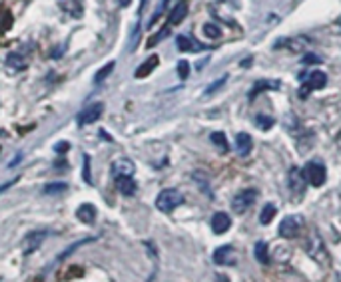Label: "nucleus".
Wrapping results in <instances>:
<instances>
[{"instance_id":"2f4dec72","label":"nucleus","mask_w":341,"mask_h":282,"mask_svg":"<svg viewBox=\"0 0 341 282\" xmlns=\"http://www.w3.org/2000/svg\"><path fill=\"white\" fill-rule=\"evenodd\" d=\"M168 2H170V0H162V2H160V6L156 8V12H154V16H152V20L148 22V26H154V24H156V20H158V18L162 16V12H164V8L168 6Z\"/></svg>"},{"instance_id":"39448f33","label":"nucleus","mask_w":341,"mask_h":282,"mask_svg":"<svg viewBox=\"0 0 341 282\" xmlns=\"http://www.w3.org/2000/svg\"><path fill=\"white\" fill-rule=\"evenodd\" d=\"M255 199H258V191L255 189H243V191H239L238 195L234 197L232 209L236 213H243V211H247L255 203Z\"/></svg>"},{"instance_id":"423d86ee","label":"nucleus","mask_w":341,"mask_h":282,"mask_svg":"<svg viewBox=\"0 0 341 282\" xmlns=\"http://www.w3.org/2000/svg\"><path fill=\"white\" fill-rule=\"evenodd\" d=\"M102 114H104V103H92V105H88L84 111L78 114V126L80 127L90 126V124L98 122V120L102 118Z\"/></svg>"},{"instance_id":"cd10ccee","label":"nucleus","mask_w":341,"mask_h":282,"mask_svg":"<svg viewBox=\"0 0 341 282\" xmlns=\"http://www.w3.org/2000/svg\"><path fill=\"white\" fill-rule=\"evenodd\" d=\"M204 34L207 36V38H220L222 36V30H220V26L218 24H214V22H207V24H204Z\"/></svg>"},{"instance_id":"c756f323","label":"nucleus","mask_w":341,"mask_h":282,"mask_svg":"<svg viewBox=\"0 0 341 282\" xmlns=\"http://www.w3.org/2000/svg\"><path fill=\"white\" fill-rule=\"evenodd\" d=\"M255 126L262 127L264 131H268V129H272L273 120L272 118H268V116H258V118H255Z\"/></svg>"},{"instance_id":"7ed1b4c3","label":"nucleus","mask_w":341,"mask_h":282,"mask_svg":"<svg viewBox=\"0 0 341 282\" xmlns=\"http://www.w3.org/2000/svg\"><path fill=\"white\" fill-rule=\"evenodd\" d=\"M325 86H327V76H325V72H321V70H313V72L307 76L306 82H304L302 90H300V97H302V99H306L311 92L321 90V88H325Z\"/></svg>"},{"instance_id":"7c9ffc66","label":"nucleus","mask_w":341,"mask_h":282,"mask_svg":"<svg viewBox=\"0 0 341 282\" xmlns=\"http://www.w3.org/2000/svg\"><path fill=\"white\" fill-rule=\"evenodd\" d=\"M92 241H94V239H84V241H80V243L72 245V247H70L68 251H64V252H60V254H58V260H64V258H68V254H70V252H72V251H76L78 247H82V245H88V243H92Z\"/></svg>"},{"instance_id":"c85d7f7f","label":"nucleus","mask_w":341,"mask_h":282,"mask_svg":"<svg viewBox=\"0 0 341 282\" xmlns=\"http://www.w3.org/2000/svg\"><path fill=\"white\" fill-rule=\"evenodd\" d=\"M168 36H170V26H164L162 30L158 32V36H154V38H150V40H148V48L156 46L158 42H162V40H164V38H168Z\"/></svg>"},{"instance_id":"20e7f679","label":"nucleus","mask_w":341,"mask_h":282,"mask_svg":"<svg viewBox=\"0 0 341 282\" xmlns=\"http://www.w3.org/2000/svg\"><path fill=\"white\" fill-rule=\"evenodd\" d=\"M302 229H304V217H300V215H289V217H285V219L281 220V224H279V237H283V239H293V237L300 235Z\"/></svg>"},{"instance_id":"2eb2a0df","label":"nucleus","mask_w":341,"mask_h":282,"mask_svg":"<svg viewBox=\"0 0 341 282\" xmlns=\"http://www.w3.org/2000/svg\"><path fill=\"white\" fill-rule=\"evenodd\" d=\"M58 6L70 14V16H74V18H78V16H82V12H84V6H82V0H58Z\"/></svg>"},{"instance_id":"72a5a7b5","label":"nucleus","mask_w":341,"mask_h":282,"mask_svg":"<svg viewBox=\"0 0 341 282\" xmlns=\"http://www.w3.org/2000/svg\"><path fill=\"white\" fill-rule=\"evenodd\" d=\"M226 82H228V76H224V78H220V80H218L216 84H211V86H209V88L205 90V95H209V94H214V92H218V90H220V88H222V86H224Z\"/></svg>"},{"instance_id":"b1692460","label":"nucleus","mask_w":341,"mask_h":282,"mask_svg":"<svg viewBox=\"0 0 341 282\" xmlns=\"http://www.w3.org/2000/svg\"><path fill=\"white\" fill-rule=\"evenodd\" d=\"M6 64L14 70H24L26 68V58L20 54V52H10L8 58H6Z\"/></svg>"},{"instance_id":"ddd939ff","label":"nucleus","mask_w":341,"mask_h":282,"mask_svg":"<svg viewBox=\"0 0 341 282\" xmlns=\"http://www.w3.org/2000/svg\"><path fill=\"white\" fill-rule=\"evenodd\" d=\"M76 217H78V220H82L84 224H90V222L96 220V207L90 205V203H84V205H80L76 209Z\"/></svg>"},{"instance_id":"9b49d317","label":"nucleus","mask_w":341,"mask_h":282,"mask_svg":"<svg viewBox=\"0 0 341 282\" xmlns=\"http://www.w3.org/2000/svg\"><path fill=\"white\" fill-rule=\"evenodd\" d=\"M306 177H304V173L297 169V167H293L291 171H289V189L293 191V193H297V195H302L304 191H306Z\"/></svg>"},{"instance_id":"f03ea898","label":"nucleus","mask_w":341,"mask_h":282,"mask_svg":"<svg viewBox=\"0 0 341 282\" xmlns=\"http://www.w3.org/2000/svg\"><path fill=\"white\" fill-rule=\"evenodd\" d=\"M182 203H184V195L178 189H164L156 199V209H160L162 213H172Z\"/></svg>"},{"instance_id":"f257e3e1","label":"nucleus","mask_w":341,"mask_h":282,"mask_svg":"<svg viewBox=\"0 0 341 282\" xmlns=\"http://www.w3.org/2000/svg\"><path fill=\"white\" fill-rule=\"evenodd\" d=\"M302 173H304L307 183L313 185V187H321L325 183V179H327V169H325V165L319 159L307 161L306 167L302 169Z\"/></svg>"},{"instance_id":"58836bf2","label":"nucleus","mask_w":341,"mask_h":282,"mask_svg":"<svg viewBox=\"0 0 341 282\" xmlns=\"http://www.w3.org/2000/svg\"><path fill=\"white\" fill-rule=\"evenodd\" d=\"M120 2V6H130L132 4V0H118Z\"/></svg>"},{"instance_id":"4468645a","label":"nucleus","mask_w":341,"mask_h":282,"mask_svg":"<svg viewBox=\"0 0 341 282\" xmlns=\"http://www.w3.org/2000/svg\"><path fill=\"white\" fill-rule=\"evenodd\" d=\"M186 16H188V2H186V0H180V2L174 6V10L170 12L168 22H170V26H176V24H180Z\"/></svg>"},{"instance_id":"6ab92c4d","label":"nucleus","mask_w":341,"mask_h":282,"mask_svg":"<svg viewBox=\"0 0 341 282\" xmlns=\"http://www.w3.org/2000/svg\"><path fill=\"white\" fill-rule=\"evenodd\" d=\"M158 64H160V58H158L156 54H152V56H150V58H148V60L142 64L136 72H134V76H136V78H146V76H150Z\"/></svg>"},{"instance_id":"9d476101","label":"nucleus","mask_w":341,"mask_h":282,"mask_svg":"<svg viewBox=\"0 0 341 282\" xmlns=\"http://www.w3.org/2000/svg\"><path fill=\"white\" fill-rule=\"evenodd\" d=\"M230 227H232V219H230L228 213H216L211 217V231H214V235H224V233L230 231Z\"/></svg>"},{"instance_id":"0eeeda50","label":"nucleus","mask_w":341,"mask_h":282,"mask_svg":"<svg viewBox=\"0 0 341 282\" xmlns=\"http://www.w3.org/2000/svg\"><path fill=\"white\" fill-rule=\"evenodd\" d=\"M281 46H285V48H287V50H291V52H304V50H307V48L311 46V40L306 38V36L283 38V40H279V42L275 44V48H281Z\"/></svg>"},{"instance_id":"ea45409f","label":"nucleus","mask_w":341,"mask_h":282,"mask_svg":"<svg viewBox=\"0 0 341 282\" xmlns=\"http://www.w3.org/2000/svg\"><path fill=\"white\" fill-rule=\"evenodd\" d=\"M337 145H339V149H341V133L337 135Z\"/></svg>"},{"instance_id":"a211bd4d","label":"nucleus","mask_w":341,"mask_h":282,"mask_svg":"<svg viewBox=\"0 0 341 282\" xmlns=\"http://www.w3.org/2000/svg\"><path fill=\"white\" fill-rule=\"evenodd\" d=\"M281 86H279V82H272V80H260V82H255V86H253V90L249 92V101H253L260 92H266V90H279Z\"/></svg>"},{"instance_id":"4c0bfd02","label":"nucleus","mask_w":341,"mask_h":282,"mask_svg":"<svg viewBox=\"0 0 341 282\" xmlns=\"http://www.w3.org/2000/svg\"><path fill=\"white\" fill-rule=\"evenodd\" d=\"M304 62H306V64L319 62V58H317V56H313V54H307V56H304Z\"/></svg>"},{"instance_id":"f3484780","label":"nucleus","mask_w":341,"mask_h":282,"mask_svg":"<svg viewBox=\"0 0 341 282\" xmlns=\"http://www.w3.org/2000/svg\"><path fill=\"white\" fill-rule=\"evenodd\" d=\"M112 173L116 177H120V175H132L134 173V163L130 159H116L112 163Z\"/></svg>"},{"instance_id":"4be33fe9","label":"nucleus","mask_w":341,"mask_h":282,"mask_svg":"<svg viewBox=\"0 0 341 282\" xmlns=\"http://www.w3.org/2000/svg\"><path fill=\"white\" fill-rule=\"evenodd\" d=\"M192 179L196 181V185L202 189L207 197H211V189H209V177L205 175L204 171H194V173H192Z\"/></svg>"},{"instance_id":"393cba45","label":"nucleus","mask_w":341,"mask_h":282,"mask_svg":"<svg viewBox=\"0 0 341 282\" xmlns=\"http://www.w3.org/2000/svg\"><path fill=\"white\" fill-rule=\"evenodd\" d=\"M275 213H277V209H275V205L272 203H268V205H264V209H262V215H260V222L262 224H270L275 217Z\"/></svg>"},{"instance_id":"f704fd0d","label":"nucleus","mask_w":341,"mask_h":282,"mask_svg":"<svg viewBox=\"0 0 341 282\" xmlns=\"http://www.w3.org/2000/svg\"><path fill=\"white\" fill-rule=\"evenodd\" d=\"M84 181L90 185L92 183V175H90V157L84 155Z\"/></svg>"},{"instance_id":"473e14b6","label":"nucleus","mask_w":341,"mask_h":282,"mask_svg":"<svg viewBox=\"0 0 341 282\" xmlns=\"http://www.w3.org/2000/svg\"><path fill=\"white\" fill-rule=\"evenodd\" d=\"M188 74H190V64L186 62V60L178 62V76H180L182 80H186V78H188Z\"/></svg>"},{"instance_id":"f8f14e48","label":"nucleus","mask_w":341,"mask_h":282,"mask_svg":"<svg viewBox=\"0 0 341 282\" xmlns=\"http://www.w3.org/2000/svg\"><path fill=\"white\" fill-rule=\"evenodd\" d=\"M116 187L122 195L132 197L136 193V181L132 179V175H120V177H116Z\"/></svg>"},{"instance_id":"a19ab883","label":"nucleus","mask_w":341,"mask_h":282,"mask_svg":"<svg viewBox=\"0 0 341 282\" xmlns=\"http://www.w3.org/2000/svg\"><path fill=\"white\" fill-rule=\"evenodd\" d=\"M339 24H341V20H339Z\"/></svg>"},{"instance_id":"412c9836","label":"nucleus","mask_w":341,"mask_h":282,"mask_svg":"<svg viewBox=\"0 0 341 282\" xmlns=\"http://www.w3.org/2000/svg\"><path fill=\"white\" fill-rule=\"evenodd\" d=\"M209 139H211V143L216 145V149L220 151V153H228V139H226V133L224 131H214L211 135H209Z\"/></svg>"},{"instance_id":"bb28decb","label":"nucleus","mask_w":341,"mask_h":282,"mask_svg":"<svg viewBox=\"0 0 341 282\" xmlns=\"http://www.w3.org/2000/svg\"><path fill=\"white\" fill-rule=\"evenodd\" d=\"M68 189L66 183H48L46 187H44V193L46 195H58V193H64Z\"/></svg>"},{"instance_id":"5701e85b","label":"nucleus","mask_w":341,"mask_h":282,"mask_svg":"<svg viewBox=\"0 0 341 282\" xmlns=\"http://www.w3.org/2000/svg\"><path fill=\"white\" fill-rule=\"evenodd\" d=\"M253 252H255L258 262L270 264V252H268V243H266V241H258L255 247H253Z\"/></svg>"},{"instance_id":"1a4fd4ad","label":"nucleus","mask_w":341,"mask_h":282,"mask_svg":"<svg viewBox=\"0 0 341 282\" xmlns=\"http://www.w3.org/2000/svg\"><path fill=\"white\" fill-rule=\"evenodd\" d=\"M251 149H253V139H251V135L249 133H245V131H241L236 135V153L239 157H247L251 153Z\"/></svg>"},{"instance_id":"a878e982","label":"nucleus","mask_w":341,"mask_h":282,"mask_svg":"<svg viewBox=\"0 0 341 282\" xmlns=\"http://www.w3.org/2000/svg\"><path fill=\"white\" fill-rule=\"evenodd\" d=\"M114 66H116V62H108L104 68H100V70L94 74V84H102L104 80L114 72Z\"/></svg>"},{"instance_id":"e433bc0d","label":"nucleus","mask_w":341,"mask_h":282,"mask_svg":"<svg viewBox=\"0 0 341 282\" xmlns=\"http://www.w3.org/2000/svg\"><path fill=\"white\" fill-rule=\"evenodd\" d=\"M16 181H18V177H14V179H10V181L2 183V185H0V193H2V191H6V189H10L12 185H14V183H16Z\"/></svg>"},{"instance_id":"6e6552de","label":"nucleus","mask_w":341,"mask_h":282,"mask_svg":"<svg viewBox=\"0 0 341 282\" xmlns=\"http://www.w3.org/2000/svg\"><path fill=\"white\" fill-rule=\"evenodd\" d=\"M214 262L220 264V266H228V264H236V258H234V247L232 245H224L220 249L214 251Z\"/></svg>"},{"instance_id":"c9c22d12","label":"nucleus","mask_w":341,"mask_h":282,"mask_svg":"<svg viewBox=\"0 0 341 282\" xmlns=\"http://www.w3.org/2000/svg\"><path fill=\"white\" fill-rule=\"evenodd\" d=\"M54 149H56V153H66V151L70 149L68 141H62V143H58V145H56Z\"/></svg>"},{"instance_id":"dca6fc26","label":"nucleus","mask_w":341,"mask_h":282,"mask_svg":"<svg viewBox=\"0 0 341 282\" xmlns=\"http://www.w3.org/2000/svg\"><path fill=\"white\" fill-rule=\"evenodd\" d=\"M176 44H178V48H180V52H202L205 50V46H202L200 42L196 44L192 38H188V36H178L176 38Z\"/></svg>"},{"instance_id":"aec40b11","label":"nucleus","mask_w":341,"mask_h":282,"mask_svg":"<svg viewBox=\"0 0 341 282\" xmlns=\"http://www.w3.org/2000/svg\"><path fill=\"white\" fill-rule=\"evenodd\" d=\"M46 231H34V233H30L28 237H26V243H28V247H26V252H34L40 245H42V241L46 239Z\"/></svg>"}]
</instances>
